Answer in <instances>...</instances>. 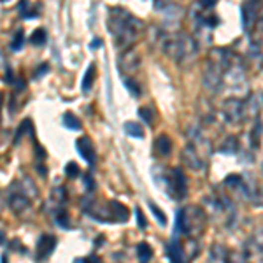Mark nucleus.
<instances>
[{
  "label": "nucleus",
  "mask_w": 263,
  "mask_h": 263,
  "mask_svg": "<svg viewBox=\"0 0 263 263\" xmlns=\"http://www.w3.org/2000/svg\"><path fill=\"white\" fill-rule=\"evenodd\" d=\"M125 86H126V88H128V91L132 93V95H134V96H139V95H141V89H139V85L134 81V79H128V78H126V79H125Z\"/></svg>",
  "instance_id": "obj_33"
},
{
  "label": "nucleus",
  "mask_w": 263,
  "mask_h": 263,
  "mask_svg": "<svg viewBox=\"0 0 263 263\" xmlns=\"http://www.w3.org/2000/svg\"><path fill=\"white\" fill-rule=\"evenodd\" d=\"M239 151V141L237 137H226L225 142L219 146V153H225V155H235Z\"/></svg>",
  "instance_id": "obj_19"
},
{
  "label": "nucleus",
  "mask_w": 263,
  "mask_h": 263,
  "mask_svg": "<svg viewBox=\"0 0 263 263\" xmlns=\"http://www.w3.org/2000/svg\"><path fill=\"white\" fill-rule=\"evenodd\" d=\"M248 2H255V4H260V2H262V0H248Z\"/></svg>",
  "instance_id": "obj_41"
},
{
  "label": "nucleus",
  "mask_w": 263,
  "mask_h": 263,
  "mask_svg": "<svg viewBox=\"0 0 263 263\" xmlns=\"http://www.w3.org/2000/svg\"><path fill=\"white\" fill-rule=\"evenodd\" d=\"M19 12H21V16H23V18H26V19L37 16L35 7H34V5H30L28 0H21V4H19Z\"/></svg>",
  "instance_id": "obj_23"
},
{
  "label": "nucleus",
  "mask_w": 263,
  "mask_h": 263,
  "mask_svg": "<svg viewBox=\"0 0 263 263\" xmlns=\"http://www.w3.org/2000/svg\"><path fill=\"white\" fill-rule=\"evenodd\" d=\"M163 189L172 196V198H184L188 193V182L186 175L181 169H162V181H158Z\"/></svg>",
  "instance_id": "obj_3"
},
{
  "label": "nucleus",
  "mask_w": 263,
  "mask_h": 263,
  "mask_svg": "<svg viewBox=\"0 0 263 263\" xmlns=\"http://www.w3.org/2000/svg\"><path fill=\"white\" fill-rule=\"evenodd\" d=\"M55 219H56V223H58L60 226H62V228H65L67 230L69 226H71V223H69V216H67V212L63 211H58L56 212V216H55Z\"/></svg>",
  "instance_id": "obj_30"
},
{
  "label": "nucleus",
  "mask_w": 263,
  "mask_h": 263,
  "mask_svg": "<svg viewBox=\"0 0 263 263\" xmlns=\"http://www.w3.org/2000/svg\"><path fill=\"white\" fill-rule=\"evenodd\" d=\"M135 214H137V225H139V228H146V226H148V221L144 219V214H142L141 207L135 209Z\"/></svg>",
  "instance_id": "obj_34"
},
{
  "label": "nucleus",
  "mask_w": 263,
  "mask_h": 263,
  "mask_svg": "<svg viewBox=\"0 0 263 263\" xmlns=\"http://www.w3.org/2000/svg\"><path fill=\"white\" fill-rule=\"evenodd\" d=\"M48 69H49V67H48V65H42V67H41V69H39V71H37V72H35V78H37V79H39V78H42V74H44V72H46V71H48Z\"/></svg>",
  "instance_id": "obj_37"
},
{
  "label": "nucleus",
  "mask_w": 263,
  "mask_h": 263,
  "mask_svg": "<svg viewBox=\"0 0 263 263\" xmlns=\"http://www.w3.org/2000/svg\"><path fill=\"white\" fill-rule=\"evenodd\" d=\"M181 18H182V9L175 4H171L165 9V23H163L165 30H175V26L181 23Z\"/></svg>",
  "instance_id": "obj_15"
},
{
  "label": "nucleus",
  "mask_w": 263,
  "mask_h": 263,
  "mask_svg": "<svg viewBox=\"0 0 263 263\" xmlns=\"http://www.w3.org/2000/svg\"><path fill=\"white\" fill-rule=\"evenodd\" d=\"M0 263H7V256L2 255V260H0Z\"/></svg>",
  "instance_id": "obj_40"
},
{
  "label": "nucleus",
  "mask_w": 263,
  "mask_h": 263,
  "mask_svg": "<svg viewBox=\"0 0 263 263\" xmlns=\"http://www.w3.org/2000/svg\"><path fill=\"white\" fill-rule=\"evenodd\" d=\"M9 207H11V211L14 212V214L23 216L30 209V196L26 195L21 188H19L18 191L12 189V191L9 193Z\"/></svg>",
  "instance_id": "obj_8"
},
{
  "label": "nucleus",
  "mask_w": 263,
  "mask_h": 263,
  "mask_svg": "<svg viewBox=\"0 0 263 263\" xmlns=\"http://www.w3.org/2000/svg\"><path fill=\"white\" fill-rule=\"evenodd\" d=\"M263 105V96L255 93V95H249V98L244 102V119H258L260 112H262Z\"/></svg>",
  "instance_id": "obj_11"
},
{
  "label": "nucleus",
  "mask_w": 263,
  "mask_h": 263,
  "mask_svg": "<svg viewBox=\"0 0 263 263\" xmlns=\"http://www.w3.org/2000/svg\"><path fill=\"white\" fill-rule=\"evenodd\" d=\"M76 149H78L79 156L85 160L88 165L95 163V148H93L91 141L88 137H81L76 141Z\"/></svg>",
  "instance_id": "obj_13"
},
{
  "label": "nucleus",
  "mask_w": 263,
  "mask_h": 263,
  "mask_svg": "<svg viewBox=\"0 0 263 263\" xmlns=\"http://www.w3.org/2000/svg\"><path fill=\"white\" fill-rule=\"evenodd\" d=\"M100 44H102V41H100V39H95V41H93L91 44H89V48L96 49V48H98V46H100Z\"/></svg>",
  "instance_id": "obj_38"
},
{
  "label": "nucleus",
  "mask_w": 263,
  "mask_h": 263,
  "mask_svg": "<svg viewBox=\"0 0 263 263\" xmlns=\"http://www.w3.org/2000/svg\"><path fill=\"white\" fill-rule=\"evenodd\" d=\"M223 67L214 60H209L207 65H205L204 76H202V85H204L205 91H209L211 95H216V93L221 91L223 86Z\"/></svg>",
  "instance_id": "obj_4"
},
{
  "label": "nucleus",
  "mask_w": 263,
  "mask_h": 263,
  "mask_svg": "<svg viewBox=\"0 0 263 263\" xmlns=\"http://www.w3.org/2000/svg\"><path fill=\"white\" fill-rule=\"evenodd\" d=\"M181 158H182V162H184L186 167H189L191 171H202L205 165V160H207L191 142H188V144L184 146Z\"/></svg>",
  "instance_id": "obj_7"
},
{
  "label": "nucleus",
  "mask_w": 263,
  "mask_h": 263,
  "mask_svg": "<svg viewBox=\"0 0 263 263\" xmlns=\"http://www.w3.org/2000/svg\"><path fill=\"white\" fill-rule=\"evenodd\" d=\"M262 135H263V121L262 119H255V126H253L251 134H249V141H251V148L256 149L262 142Z\"/></svg>",
  "instance_id": "obj_18"
},
{
  "label": "nucleus",
  "mask_w": 263,
  "mask_h": 263,
  "mask_svg": "<svg viewBox=\"0 0 263 263\" xmlns=\"http://www.w3.org/2000/svg\"><path fill=\"white\" fill-rule=\"evenodd\" d=\"M46 39H48V35H46V30L44 28H39L35 30L34 34H32V39H30V42L34 46H44L46 44Z\"/></svg>",
  "instance_id": "obj_25"
},
{
  "label": "nucleus",
  "mask_w": 263,
  "mask_h": 263,
  "mask_svg": "<svg viewBox=\"0 0 263 263\" xmlns=\"http://www.w3.org/2000/svg\"><path fill=\"white\" fill-rule=\"evenodd\" d=\"M155 151L158 153L160 156H163V158L169 156L172 153V139L169 137L167 134L158 135L155 141Z\"/></svg>",
  "instance_id": "obj_16"
},
{
  "label": "nucleus",
  "mask_w": 263,
  "mask_h": 263,
  "mask_svg": "<svg viewBox=\"0 0 263 263\" xmlns=\"http://www.w3.org/2000/svg\"><path fill=\"white\" fill-rule=\"evenodd\" d=\"M63 125L67 126V128H71V130H79V128H81V121H79L78 118H74L71 112H67V114L63 116Z\"/></svg>",
  "instance_id": "obj_27"
},
{
  "label": "nucleus",
  "mask_w": 263,
  "mask_h": 263,
  "mask_svg": "<svg viewBox=\"0 0 263 263\" xmlns=\"http://www.w3.org/2000/svg\"><path fill=\"white\" fill-rule=\"evenodd\" d=\"M139 116H141L142 121L148 123L149 126L155 123V112H153L151 107H141V109H139Z\"/></svg>",
  "instance_id": "obj_26"
},
{
  "label": "nucleus",
  "mask_w": 263,
  "mask_h": 263,
  "mask_svg": "<svg viewBox=\"0 0 263 263\" xmlns=\"http://www.w3.org/2000/svg\"><path fill=\"white\" fill-rule=\"evenodd\" d=\"M141 53L137 51V48H128L121 53V58H119V69L125 76H132L139 71L141 67Z\"/></svg>",
  "instance_id": "obj_6"
},
{
  "label": "nucleus",
  "mask_w": 263,
  "mask_h": 263,
  "mask_svg": "<svg viewBox=\"0 0 263 263\" xmlns=\"http://www.w3.org/2000/svg\"><path fill=\"white\" fill-rule=\"evenodd\" d=\"M262 169H263V167H262Z\"/></svg>",
  "instance_id": "obj_43"
},
{
  "label": "nucleus",
  "mask_w": 263,
  "mask_h": 263,
  "mask_svg": "<svg viewBox=\"0 0 263 263\" xmlns=\"http://www.w3.org/2000/svg\"><path fill=\"white\" fill-rule=\"evenodd\" d=\"M21 189L26 193V195L30 196V198H34V196H37V195H39L37 186H35L34 182L30 181L28 177H25V179H23V181H21Z\"/></svg>",
  "instance_id": "obj_24"
},
{
  "label": "nucleus",
  "mask_w": 263,
  "mask_h": 263,
  "mask_svg": "<svg viewBox=\"0 0 263 263\" xmlns=\"http://www.w3.org/2000/svg\"><path fill=\"white\" fill-rule=\"evenodd\" d=\"M79 172H81V169L78 167V163L71 162V163H67V165H65V174H67V177L76 179L79 175Z\"/></svg>",
  "instance_id": "obj_31"
},
{
  "label": "nucleus",
  "mask_w": 263,
  "mask_h": 263,
  "mask_svg": "<svg viewBox=\"0 0 263 263\" xmlns=\"http://www.w3.org/2000/svg\"><path fill=\"white\" fill-rule=\"evenodd\" d=\"M228 258V251L223 244H214L209 253V262L211 263H226Z\"/></svg>",
  "instance_id": "obj_17"
},
{
  "label": "nucleus",
  "mask_w": 263,
  "mask_h": 263,
  "mask_svg": "<svg viewBox=\"0 0 263 263\" xmlns=\"http://www.w3.org/2000/svg\"><path fill=\"white\" fill-rule=\"evenodd\" d=\"M104 212H105V216H112V221H119V223L128 221V216H130L128 209L116 200L107 202V204L104 205Z\"/></svg>",
  "instance_id": "obj_12"
},
{
  "label": "nucleus",
  "mask_w": 263,
  "mask_h": 263,
  "mask_svg": "<svg viewBox=\"0 0 263 263\" xmlns=\"http://www.w3.org/2000/svg\"><path fill=\"white\" fill-rule=\"evenodd\" d=\"M256 28H258V32L263 35V16H260L258 21H256Z\"/></svg>",
  "instance_id": "obj_36"
},
{
  "label": "nucleus",
  "mask_w": 263,
  "mask_h": 263,
  "mask_svg": "<svg viewBox=\"0 0 263 263\" xmlns=\"http://www.w3.org/2000/svg\"><path fill=\"white\" fill-rule=\"evenodd\" d=\"M205 211L198 205H188L182 207L175 216V230L177 235L196 239L204 234L205 230Z\"/></svg>",
  "instance_id": "obj_2"
},
{
  "label": "nucleus",
  "mask_w": 263,
  "mask_h": 263,
  "mask_svg": "<svg viewBox=\"0 0 263 263\" xmlns=\"http://www.w3.org/2000/svg\"><path fill=\"white\" fill-rule=\"evenodd\" d=\"M65 200H67V191H65V188L58 186V188H55L51 191V196H49L46 209L56 214V212L62 211V209H63V204H65Z\"/></svg>",
  "instance_id": "obj_14"
},
{
  "label": "nucleus",
  "mask_w": 263,
  "mask_h": 263,
  "mask_svg": "<svg viewBox=\"0 0 263 263\" xmlns=\"http://www.w3.org/2000/svg\"><path fill=\"white\" fill-rule=\"evenodd\" d=\"M223 116L230 125H239L241 121H244V102L237 96L226 98L223 102Z\"/></svg>",
  "instance_id": "obj_5"
},
{
  "label": "nucleus",
  "mask_w": 263,
  "mask_h": 263,
  "mask_svg": "<svg viewBox=\"0 0 263 263\" xmlns=\"http://www.w3.org/2000/svg\"><path fill=\"white\" fill-rule=\"evenodd\" d=\"M137 258H139V263H149L153 258V249L149 248L146 242H141V244H137Z\"/></svg>",
  "instance_id": "obj_20"
},
{
  "label": "nucleus",
  "mask_w": 263,
  "mask_h": 263,
  "mask_svg": "<svg viewBox=\"0 0 263 263\" xmlns=\"http://www.w3.org/2000/svg\"><path fill=\"white\" fill-rule=\"evenodd\" d=\"M198 4H200L204 9H212L216 4H218V0H198Z\"/></svg>",
  "instance_id": "obj_35"
},
{
  "label": "nucleus",
  "mask_w": 263,
  "mask_h": 263,
  "mask_svg": "<svg viewBox=\"0 0 263 263\" xmlns=\"http://www.w3.org/2000/svg\"><path fill=\"white\" fill-rule=\"evenodd\" d=\"M107 26L118 48L123 49V51L132 48V44L139 39L141 30L144 28V25L135 16H132L128 11H125L121 7H112L109 11Z\"/></svg>",
  "instance_id": "obj_1"
},
{
  "label": "nucleus",
  "mask_w": 263,
  "mask_h": 263,
  "mask_svg": "<svg viewBox=\"0 0 263 263\" xmlns=\"http://www.w3.org/2000/svg\"><path fill=\"white\" fill-rule=\"evenodd\" d=\"M93 79H95V67L91 65V67H88L85 78H83V83H81L83 93H89V89H91V86H93Z\"/></svg>",
  "instance_id": "obj_22"
},
{
  "label": "nucleus",
  "mask_w": 263,
  "mask_h": 263,
  "mask_svg": "<svg viewBox=\"0 0 263 263\" xmlns=\"http://www.w3.org/2000/svg\"><path fill=\"white\" fill-rule=\"evenodd\" d=\"M55 248H56L55 235H41L37 246H35V260H37V262H44L46 258L51 256Z\"/></svg>",
  "instance_id": "obj_9"
},
{
  "label": "nucleus",
  "mask_w": 263,
  "mask_h": 263,
  "mask_svg": "<svg viewBox=\"0 0 263 263\" xmlns=\"http://www.w3.org/2000/svg\"><path fill=\"white\" fill-rule=\"evenodd\" d=\"M2 2H4V4H5V2H9V0H2Z\"/></svg>",
  "instance_id": "obj_42"
},
{
  "label": "nucleus",
  "mask_w": 263,
  "mask_h": 263,
  "mask_svg": "<svg viewBox=\"0 0 263 263\" xmlns=\"http://www.w3.org/2000/svg\"><path fill=\"white\" fill-rule=\"evenodd\" d=\"M23 44H25V35H23V30H19V32H16L14 34V37H12L11 49L12 51H19V49L23 48Z\"/></svg>",
  "instance_id": "obj_28"
},
{
  "label": "nucleus",
  "mask_w": 263,
  "mask_h": 263,
  "mask_svg": "<svg viewBox=\"0 0 263 263\" xmlns=\"http://www.w3.org/2000/svg\"><path fill=\"white\" fill-rule=\"evenodd\" d=\"M226 263H249V260H248V256L242 255V253L232 251V253H228V258H226Z\"/></svg>",
  "instance_id": "obj_29"
},
{
  "label": "nucleus",
  "mask_w": 263,
  "mask_h": 263,
  "mask_svg": "<svg viewBox=\"0 0 263 263\" xmlns=\"http://www.w3.org/2000/svg\"><path fill=\"white\" fill-rule=\"evenodd\" d=\"M149 207H151V211L155 212V216H156V221H158L160 225H162V226H165V225H167V218H165V214H163V211H160V209L156 207V205L153 204V202H149Z\"/></svg>",
  "instance_id": "obj_32"
},
{
  "label": "nucleus",
  "mask_w": 263,
  "mask_h": 263,
  "mask_svg": "<svg viewBox=\"0 0 263 263\" xmlns=\"http://www.w3.org/2000/svg\"><path fill=\"white\" fill-rule=\"evenodd\" d=\"M125 132H126V135H130V137H135V139L144 137V130H142V126L135 121H126Z\"/></svg>",
  "instance_id": "obj_21"
},
{
  "label": "nucleus",
  "mask_w": 263,
  "mask_h": 263,
  "mask_svg": "<svg viewBox=\"0 0 263 263\" xmlns=\"http://www.w3.org/2000/svg\"><path fill=\"white\" fill-rule=\"evenodd\" d=\"M258 5L255 2H248L244 0L242 4V25H244L246 32H251L256 26V21H258Z\"/></svg>",
  "instance_id": "obj_10"
},
{
  "label": "nucleus",
  "mask_w": 263,
  "mask_h": 263,
  "mask_svg": "<svg viewBox=\"0 0 263 263\" xmlns=\"http://www.w3.org/2000/svg\"><path fill=\"white\" fill-rule=\"evenodd\" d=\"M74 263H88V260H85V258H78Z\"/></svg>",
  "instance_id": "obj_39"
}]
</instances>
